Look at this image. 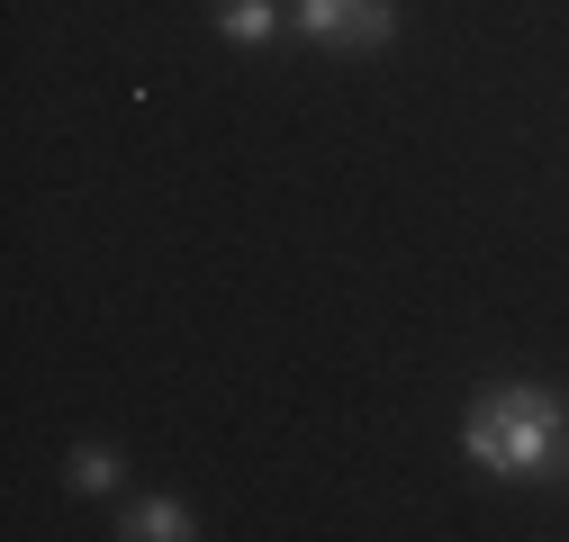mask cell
<instances>
[{
  "label": "cell",
  "mask_w": 569,
  "mask_h": 542,
  "mask_svg": "<svg viewBox=\"0 0 569 542\" xmlns=\"http://www.w3.org/2000/svg\"><path fill=\"white\" fill-rule=\"evenodd\" d=\"M461 452H470L479 480H507V489L542 480V470H560V452H569V398H551L533 380H507V389L470 398Z\"/></svg>",
  "instance_id": "1"
},
{
  "label": "cell",
  "mask_w": 569,
  "mask_h": 542,
  "mask_svg": "<svg viewBox=\"0 0 569 542\" xmlns=\"http://www.w3.org/2000/svg\"><path fill=\"white\" fill-rule=\"evenodd\" d=\"M290 28L326 54H380L398 46V0H290Z\"/></svg>",
  "instance_id": "2"
},
{
  "label": "cell",
  "mask_w": 569,
  "mask_h": 542,
  "mask_svg": "<svg viewBox=\"0 0 569 542\" xmlns=\"http://www.w3.org/2000/svg\"><path fill=\"white\" fill-rule=\"evenodd\" d=\"M208 19H218V37L227 46H280V28H290V10H280V0H208Z\"/></svg>",
  "instance_id": "3"
},
{
  "label": "cell",
  "mask_w": 569,
  "mask_h": 542,
  "mask_svg": "<svg viewBox=\"0 0 569 542\" xmlns=\"http://www.w3.org/2000/svg\"><path fill=\"white\" fill-rule=\"evenodd\" d=\"M118 533H127V542H190L199 524H190L181 498H127V506H118Z\"/></svg>",
  "instance_id": "4"
},
{
  "label": "cell",
  "mask_w": 569,
  "mask_h": 542,
  "mask_svg": "<svg viewBox=\"0 0 569 542\" xmlns=\"http://www.w3.org/2000/svg\"><path fill=\"white\" fill-rule=\"evenodd\" d=\"M63 480H73L82 498H109V489L127 480V461H118L109 443H73V461H63Z\"/></svg>",
  "instance_id": "5"
},
{
  "label": "cell",
  "mask_w": 569,
  "mask_h": 542,
  "mask_svg": "<svg viewBox=\"0 0 569 542\" xmlns=\"http://www.w3.org/2000/svg\"><path fill=\"white\" fill-rule=\"evenodd\" d=\"M560 470H569V452H560Z\"/></svg>",
  "instance_id": "6"
}]
</instances>
